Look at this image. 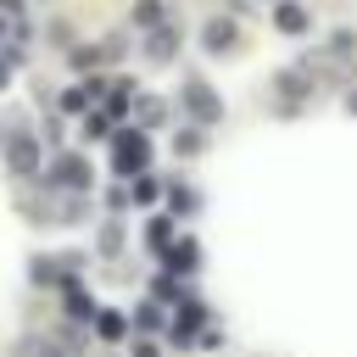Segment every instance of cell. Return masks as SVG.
<instances>
[{"label": "cell", "instance_id": "obj_5", "mask_svg": "<svg viewBox=\"0 0 357 357\" xmlns=\"http://www.w3.org/2000/svg\"><path fill=\"white\" fill-rule=\"evenodd\" d=\"M95 312H100V307H95V296L84 290V279H73V284H67V318H78V324H95Z\"/></svg>", "mask_w": 357, "mask_h": 357}, {"label": "cell", "instance_id": "obj_2", "mask_svg": "<svg viewBox=\"0 0 357 357\" xmlns=\"http://www.w3.org/2000/svg\"><path fill=\"white\" fill-rule=\"evenodd\" d=\"M178 106H184V112H190V117H195L201 128L223 117V100H218V95H212V89L201 84V78H184V89H178Z\"/></svg>", "mask_w": 357, "mask_h": 357}, {"label": "cell", "instance_id": "obj_20", "mask_svg": "<svg viewBox=\"0 0 357 357\" xmlns=\"http://www.w3.org/2000/svg\"><path fill=\"white\" fill-rule=\"evenodd\" d=\"M128 357H162V351H156V340H134V351H128Z\"/></svg>", "mask_w": 357, "mask_h": 357}, {"label": "cell", "instance_id": "obj_19", "mask_svg": "<svg viewBox=\"0 0 357 357\" xmlns=\"http://www.w3.org/2000/svg\"><path fill=\"white\" fill-rule=\"evenodd\" d=\"M139 123H162V100H139Z\"/></svg>", "mask_w": 357, "mask_h": 357}, {"label": "cell", "instance_id": "obj_16", "mask_svg": "<svg viewBox=\"0 0 357 357\" xmlns=\"http://www.w3.org/2000/svg\"><path fill=\"white\" fill-rule=\"evenodd\" d=\"M134 17H139V28H156V22H162V6H156V0H139Z\"/></svg>", "mask_w": 357, "mask_h": 357}, {"label": "cell", "instance_id": "obj_9", "mask_svg": "<svg viewBox=\"0 0 357 357\" xmlns=\"http://www.w3.org/2000/svg\"><path fill=\"white\" fill-rule=\"evenodd\" d=\"M201 145H206L201 128H178V134H173V151H178V156H201Z\"/></svg>", "mask_w": 357, "mask_h": 357}, {"label": "cell", "instance_id": "obj_3", "mask_svg": "<svg viewBox=\"0 0 357 357\" xmlns=\"http://www.w3.org/2000/svg\"><path fill=\"white\" fill-rule=\"evenodd\" d=\"M112 156H117V173H145V162H151V139H145L139 128H123L117 145H112Z\"/></svg>", "mask_w": 357, "mask_h": 357}, {"label": "cell", "instance_id": "obj_1", "mask_svg": "<svg viewBox=\"0 0 357 357\" xmlns=\"http://www.w3.org/2000/svg\"><path fill=\"white\" fill-rule=\"evenodd\" d=\"M45 184H50V190H73V195H78V190H89V184H95V173H89V162H84V156H73V151H61V156L50 162V173H45Z\"/></svg>", "mask_w": 357, "mask_h": 357}, {"label": "cell", "instance_id": "obj_11", "mask_svg": "<svg viewBox=\"0 0 357 357\" xmlns=\"http://www.w3.org/2000/svg\"><path fill=\"white\" fill-rule=\"evenodd\" d=\"M234 45V22H212L206 28V50H229Z\"/></svg>", "mask_w": 357, "mask_h": 357}, {"label": "cell", "instance_id": "obj_7", "mask_svg": "<svg viewBox=\"0 0 357 357\" xmlns=\"http://www.w3.org/2000/svg\"><path fill=\"white\" fill-rule=\"evenodd\" d=\"M28 279H33V284H56V279H61V257H33V262H28Z\"/></svg>", "mask_w": 357, "mask_h": 357}, {"label": "cell", "instance_id": "obj_15", "mask_svg": "<svg viewBox=\"0 0 357 357\" xmlns=\"http://www.w3.org/2000/svg\"><path fill=\"white\" fill-rule=\"evenodd\" d=\"M134 312H139V318H134L139 329H162V307H156V301H139Z\"/></svg>", "mask_w": 357, "mask_h": 357}, {"label": "cell", "instance_id": "obj_13", "mask_svg": "<svg viewBox=\"0 0 357 357\" xmlns=\"http://www.w3.org/2000/svg\"><path fill=\"white\" fill-rule=\"evenodd\" d=\"M145 240H151L156 251H167V245H173V223H167V218H151V229H145Z\"/></svg>", "mask_w": 357, "mask_h": 357}, {"label": "cell", "instance_id": "obj_8", "mask_svg": "<svg viewBox=\"0 0 357 357\" xmlns=\"http://www.w3.org/2000/svg\"><path fill=\"white\" fill-rule=\"evenodd\" d=\"M95 329H100L106 340H117V335H128V318H123L117 307H100V312H95Z\"/></svg>", "mask_w": 357, "mask_h": 357}, {"label": "cell", "instance_id": "obj_21", "mask_svg": "<svg viewBox=\"0 0 357 357\" xmlns=\"http://www.w3.org/2000/svg\"><path fill=\"white\" fill-rule=\"evenodd\" d=\"M6 78H11V67H6V61H0V89H6Z\"/></svg>", "mask_w": 357, "mask_h": 357}, {"label": "cell", "instance_id": "obj_10", "mask_svg": "<svg viewBox=\"0 0 357 357\" xmlns=\"http://www.w3.org/2000/svg\"><path fill=\"white\" fill-rule=\"evenodd\" d=\"M279 28L284 33H307V11L301 6H279Z\"/></svg>", "mask_w": 357, "mask_h": 357}, {"label": "cell", "instance_id": "obj_14", "mask_svg": "<svg viewBox=\"0 0 357 357\" xmlns=\"http://www.w3.org/2000/svg\"><path fill=\"white\" fill-rule=\"evenodd\" d=\"M100 251H106V257L123 251V223H106V229H100Z\"/></svg>", "mask_w": 357, "mask_h": 357}, {"label": "cell", "instance_id": "obj_12", "mask_svg": "<svg viewBox=\"0 0 357 357\" xmlns=\"http://www.w3.org/2000/svg\"><path fill=\"white\" fill-rule=\"evenodd\" d=\"M167 201H173V212H195V206H201V195H195L190 184H173V190H167Z\"/></svg>", "mask_w": 357, "mask_h": 357}, {"label": "cell", "instance_id": "obj_18", "mask_svg": "<svg viewBox=\"0 0 357 357\" xmlns=\"http://www.w3.org/2000/svg\"><path fill=\"white\" fill-rule=\"evenodd\" d=\"M134 201H156V178L139 173V178H134Z\"/></svg>", "mask_w": 357, "mask_h": 357}, {"label": "cell", "instance_id": "obj_17", "mask_svg": "<svg viewBox=\"0 0 357 357\" xmlns=\"http://www.w3.org/2000/svg\"><path fill=\"white\" fill-rule=\"evenodd\" d=\"M173 45H178V33H156V39H151V56H156V61H167V56H173Z\"/></svg>", "mask_w": 357, "mask_h": 357}, {"label": "cell", "instance_id": "obj_6", "mask_svg": "<svg viewBox=\"0 0 357 357\" xmlns=\"http://www.w3.org/2000/svg\"><path fill=\"white\" fill-rule=\"evenodd\" d=\"M167 262H173V273H195V262H201L195 240H178V245H167Z\"/></svg>", "mask_w": 357, "mask_h": 357}, {"label": "cell", "instance_id": "obj_4", "mask_svg": "<svg viewBox=\"0 0 357 357\" xmlns=\"http://www.w3.org/2000/svg\"><path fill=\"white\" fill-rule=\"evenodd\" d=\"M6 162H11V173H33V167H39V139H33V134H17V139L6 145Z\"/></svg>", "mask_w": 357, "mask_h": 357}]
</instances>
